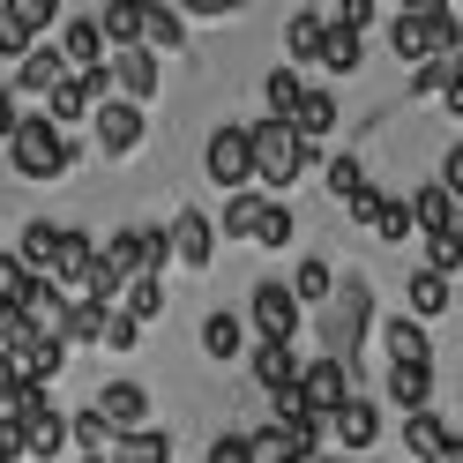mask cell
<instances>
[{
    "instance_id": "9",
    "label": "cell",
    "mask_w": 463,
    "mask_h": 463,
    "mask_svg": "<svg viewBox=\"0 0 463 463\" xmlns=\"http://www.w3.org/2000/svg\"><path fill=\"white\" fill-rule=\"evenodd\" d=\"M105 82L120 90V105H135V112H142V105H150V98L165 90V68H157L150 52L135 45V52H120V61H105Z\"/></svg>"
},
{
    "instance_id": "32",
    "label": "cell",
    "mask_w": 463,
    "mask_h": 463,
    "mask_svg": "<svg viewBox=\"0 0 463 463\" xmlns=\"http://www.w3.org/2000/svg\"><path fill=\"white\" fill-rule=\"evenodd\" d=\"M314 68H329V75H359V38L352 31H322V52H314Z\"/></svg>"
},
{
    "instance_id": "42",
    "label": "cell",
    "mask_w": 463,
    "mask_h": 463,
    "mask_svg": "<svg viewBox=\"0 0 463 463\" xmlns=\"http://www.w3.org/2000/svg\"><path fill=\"white\" fill-rule=\"evenodd\" d=\"M322 180H329V194L344 202V194H352V187L366 180V172H359V157H329V172H322Z\"/></svg>"
},
{
    "instance_id": "19",
    "label": "cell",
    "mask_w": 463,
    "mask_h": 463,
    "mask_svg": "<svg viewBox=\"0 0 463 463\" xmlns=\"http://www.w3.org/2000/svg\"><path fill=\"white\" fill-rule=\"evenodd\" d=\"M329 433H336L344 449H373V433H382V411H373L366 396H344V411L329 419Z\"/></svg>"
},
{
    "instance_id": "28",
    "label": "cell",
    "mask_w": 463,
    "mask_h": 463,
    "mask_svg": "<svg viewBox=\"0 0 463 463\" xmlns=\"http://www.w3.org/2000/svg\"><path fill=\"white\" fill-rule=\"evenodd\" d=\"M142 38H150V45H142L150 61H157V52H180V45H187V23H180V8H142Z\"/></svg>"
},
{
    "instance_id": "6",
    "label": "cell",
    "mask_w": 463,
    "mask_h": 463,
    "mask_svg": "<svg viewBox=\"0 0 463 463\" xmlns=\"http://www.w3.org/2000/svg\"><path fill=\"white\" fill-rule=\"evenodd\" d=\"M292 396H299L307 411L329 426V419L344 411V396H352V373H344V366H329V359H299V382H292Z\"/></svg>"
},
{
    "instance_id": "41",
    "label": "cell",
    "mask_w": 463,
    "mask_h": 463,
    "mask_svg": "<svg viewBox=\"0 0 463 463\" xmlns=\"http://www.w3.org/2000/svg\"><path fill=\"white\" fill-rule=\"evenodd\" d=\"M373 210H382V187H373V180H359L352 194H344V217H359V224H373Z\"/></svg>"
},
{
    "instance_id": "36",
    "label": "cell",
    "mask_w": 463,
    "mask_h": 463,
    "mask_svg": "<svg viewBox=\"0 0 463 463\" xmlns=\"http://www.w3.org/2000/svg\"><path fill=\"white\" fill-rule=\"evenodd\" d=\"M105 314H112V307H90V299H68V344H98V329H105Z\"/></svg>"
},
{
    "instance_id": "22",
    "label": "cell",
    "mask_w": 463,
    "mask_h": 463,
    "mask_svg": "<svg viewBox=\"0 0 463 463\" xmlns=\"http://www.w3.org/2000/svg\"><path fill=\"white\" fill-rule=\"evenodd\" d=\"M105 463H172V433L165 426H142V433H120L105 449Z\"/></svg>"
},
{
    "instance_id": "37",
    "label": "cell",
    "mask_w": 463,
    "mask_h": 463,
    "mask_svg": "<svg viewBox=\"0 0 463 463\" xmlns=\"http://www.w3.org/2000/svg\"><path fill=\"white\" fill-rule=\"evenodd\" d=\"M68 441H82L90 456H105V449H112V433H105V419H98V411H68Z\"/></svg>"
},
{
    "instance_id": "1",
    "label": "cell",
    "mask_w": 463,
    "mask_h": 463,
    "mask_svg": "<svg viewBox=\"0 0 463 463\" xmlns=\"http://www.w3.org/2000/svg\"><path fill=\"white\" fill-rule=\"evenodd\" d=\"M366 329H373V284H366V277H344L336 292L322 299V359L352 373V359H359Z\"/></svg>"
},
{
    "instance_id": "34",
    "label": "cell",
    "mask_w": 463,
    "mask_h": 463,
    "mask_svg": "<svg viewBox=\"0 0 463 463\" xmlns=\"http://www.w3.org/2000/svg\"><path fill=\"white\" fill-rule=\"evenodd\" d=\"M373 240H389V247L411 240V210H403L396 194H382V210H373Z\"/></svg>"
},
{
    "instance_id": "40",
    "label": "cell",
    "mask_w": 463,
    "mask_h": 463,
    "mask_svg": "<svg viewBox=\"0 0 463 463\" xmlns=\"http://www.w3.org/2000/svg\"><path fill=\"white\" fill-rule=\"evenodd\" d=\"M31 45H38V38L23 31V23H15L8 8H0V61H23V52H31Z\"/></svg>"
},
{
    "instance_id": "7",
    "label": "cell",
    "mask_w": 463,
    "mask_h": 463,
    "mask_svg": "<svg viewBox=\"0 0 463 463\" xmlns=\"http://www.w3.org/2000/svg\"><path fill=\"white\" fill-rule=\"evenodd\" d=\"M247 314H254V329H262V344H292V336H299V307H292V292H284V277H262V284H254Z\"/></svg>"
},
{
    "instance_id": "12",
    "label": "cell",
    "mask_w": 463,
    "mask_h": 463,
    "mask_svg": "<svg viewBox=\"0 0 463 463\" xmlns=\"http://www.w3.org/2000/svg\"><path fill=\"white\" fill-rule=\"evenodd\" d=\"M90 232H75V224H52V254H45V284L61 292V284H82V269H90Z\"/></svg>"
},
{
    "instance_id": "2",
    "label": "cell",
    "mask_w": 463,
    "mask_h": 463,
    "mask_svg": "<svg viewBox=\"0 0 463 463\" xmlns=\"http://www.w3.org/2000/svg\"><path fill=\"white\" fill-rule=\"evenodd\" d=\"M389 45H396V61H441V52H463V15L449 8V0H426V8H403L389 23Z\"/></svg>"
},
{
    "instance_id": "31",
    "label": "cell",
    "mask_w": 463,
    "mask_h": 463,
    "mask_svg": "<svg viewBox=\"0 0 463 463\" xmlns=\"http://www.w3.org/2000/svg\"><path fill=\"white\" fill-rule=\"evenodd\" d=\"M284 292H292V307H307V299L322 307V299L336 292V269L322 262V254H314V262H299V269H292V284H284Z\"/></svg>"
},
{
    "instance_id": "14",
    "label": "cell",
    "mask_w": 463,
    "mask_h": 463,
    "mask_svg": "<svg viewBox=\"0 0 463 463\" xmlns=\"http://www.w3.org/2000/svg\"><path fill=\"white\" fill-rule=\"evenodd\" d=\"M403 210H411V232H426V240H433V232H463V217H456V194L449 187H419L411 202H403Z\"/></svg>"
},
{
    "instance_id": "35",
    "label": "cell",
    "mask_w": 463,
    "mask_h": 463,
    "mask_svg": "<svg viewBox=\"0 0 463 463\" xmlns=\"http://www.w3.org/2000/svg\"><path fill=\"white\" fill-rule=\"evenodd\" d=\"M426 269L433 277H456L463 269V232H433V240H426Z\"/></svg>"
},
{
    "instance_id": "11",
    "label": "cell",
    "mask_w": 463,
    "mask_h": 463,
    "mask_svg": "<svg viewBox=\"0 0 463 463\" xmlns=\"http://www.w3.org/2000/svg\"><path fill=\"white\" fill-rule=\"evenodd\" d=\"M90 128H98V150H105V157H135V150H142V112L120 105V98L90 105Z\"/></svg>"
},
{
    "instance_id": "38",
    "label": "cell",
    "mask_w": 463,
    "mask_h": 463,
    "mask_svg": "<svg viewBox=\"0 0 463 463\" xmlns=\"http://www.w3.org/2000/svg\"><path fill=\"white\" fill-rule=\"evenodd\" d=\"M8 15L38 38V31H52V23H61V0H8Z\"/></svg>"
},
{
    "instance_id": "45",
    "label": "cell",
    "mask_w": 463,
    "mask_h": 463,
    "mask_svg": "<svg viewBox=\"0 0 463 463\" xmlns=\"http://www.w3.org/2000/svg\"><path fill=\"white\" fill-rule=\"evenodd\" d=\"M366 23H373V0H344V8H336V31H366Z\"/></svg>"
},
{
    "instance_id": "8",
    "label": "cell",
    "mask_w": 463,
    "mask_h": 463,
    "mask_svg": "<svg viewBox=\"0 0 463 463\" xmlns=\"http://www.w3.org/2000/svg\"><path fill=\"white\" fill-rule=\"evenodd\" d=\"M90 411L105 419L112 441H120V433H142V426H150V389H142V382H105Z\"/></svg>"
},
{
    "instance_id": "3",
    "label": "cell",
    "mask_w": 463,
    "mask_h": 463,
    "mask_svg": "<svg viewBox=\"0 0 463 463\" xmlns=\"http://www.w3.org/2000/svg\"><path fill=\"white\" fill-rule=\"evenodd\" d=\"M307 172V142L284 128V120H262V128H247V187H269L284 194Z\"/></svg>"
},
{
    "instance_id": "24",
    "label": "cell",
    "mask_w": 463,
    "mask_h": 463,
    "mask_svg": "<svg viewBox=\"0 0 463 463\" xmlns=\"http://www.w3.org/2000/svg\"><path fill=\"white\" fill-rule=\"evenodd\" d=\"M389 403H403V419L433 411V366H389Z\"/></svg>"
},
{
    "instance_id": "48",
    "label": "cell",
    "mask_w": 463,
    "mask_h": 463,
    "mask_svg": "<svg viewBox=\"0 0 463 463\" xmlns=\"http://www.w3.org/2000/svg\"><path fill=\"white\" fill-rule=\"evenodd\" d=\"M8 396H15V382H8V366H0V403H8Z\"/></svg>"
},
{
    "instance_id": "30",
    "label": "cell",
    "mask_w": 463,
    "mask_h": 463,
    "mask_svg": "<svg viewBox=\"0 0 463 463\" xmlns=\"http://www.w3.org/2000/svg\"><path fill=\"white\" fill-rule=\"evenodd\" d=\"M240 344H247V329L232 322L224 307H217V314H202V352H210L217 366H224V359H240Z\"/></svg>"
},
{
    "instance_id": "16",
    "label": "cell",
    "mask_w": 463,
    "mask_h": 463,
    "mask_svg": "<svg viewBox=\"0 0 463 463\" xmlns=\"http://www.w3.org/2000/svg\"><path fill=\"white\" fill-rule=\"evenodd\" d=\"M52 52H61V68H68V75H90V68H105V61H98V52H105V38H98V23H90V15H75L68 31H61V45H52Z\"/></svg>"
},
{
    "instance_id": "15",
    "label": "cell",
    "mask_w": 463,
    "mask_h": 463,
    "mask_svg": "<svg viewBox=\"0 0 463 463\" xmlns=\"http://www.w3.org/2000/svg\"><path fill=\"white\" fill-rule=\"evenodd\" d=\"M382 352H389V366H433V336L419 322H403V314H389L382 322Z\"/></svg>"
},
{
    "instance_id": "4",
    "label": "cell",
    "mask_w": 463,
    "mask_h": 463,
    "mask_svg": "<svg viewBox=\"0 0 463 463\" xmlns=\"http://www.w3.org/2000/svg\"><path fill=\"white\" fill-rule=\"evenodd\" d=\"M8 165H15V180H61V172L75 165V150H68L61 128L15 120V135H8Z\"/></svg>"
},
{
    "instance_id": "25",
    "label": "cell",
    "mask_w": 463,
    "mask_h": 463,
    "mask_svg": "<svg viewBox=\"0 0 463 463\" xmlns=\"http://www.w3.org/2000/svg\"><path fill=\"white\" fill-rule=\"evenodd\" d=\"M262 217H269V194H254V187H240V194H232L224 202V232H232V240H262Z\"/></svg>"
},
{
    "instance_id": "43",
    "label": "cell",
    "mask_w": 463,
    "mask_h": 463,
    "mask_svg": "<svg viewBox=\"0 0 463 463\" xmlns=\"http://www.w3.org/2000/svg\"><path fill=\"white\" fill-rule=\"evenodd\" d=\"M98 344H112V352H135V322H128V314H105Z\"/></svg>"
},
{
    "instance_id": "10",
    "label": "cell",
    "mask_w": 463,
    "mask_h": 463,
    "mask_svg": "<svg viewBox=\"0 0 463 463\" xmlns=\"http://www.w3.org/2000/svg\"><path fill=\"white\" fill-rule=\"evenodd\" d=\"M202 172H210L217 187L240 194V187H247V128H232V120H224L210 142H202Z\"/></svg>"
},
{
    "instance_id": "20",
    "label": "cell",
    "mask_w": 463,
    "mask_h": 463,
    "mask_svg": "<svg viewBox=\"0 0 463 463\" xmlns=\"http://www.w3.org/2000/svg\"><path fill=\"white\" fill-rule=\"evenodd\" d=\"M112 314H128L135 329H142V322H157V314H165V277H128V284H120V299H112Z\"/></svg>"
},
{
    "instance_id": "33",
    "label": "cell",
    "mask_w": 463,
    "mask_h": 463,
    "mask_svg": "<svg viewBox=\"0 0 463 463\" xmlns=\"http://www.w3.org/2000/svg\"><path fill=\"white\" fill-rule=\"evenodd\" d=\"M262 90H269V112H277V120H292V105L307 98V82H299V68H269Z\"/></svg>"
},
{
    "instance_id": "13",
    "label": "cell",
    "mask_w": 463,
    "mask_h": 463,
    "mask_svg": "<svg viewBox=\"0 0 463 463\" xmlns=\"http://www.w3.org/2000/svg\"><path fill=\"white\" fill-rule=\"evenodd\" d=\"M165 247L180 254L187 269H210V262H217V224L202 217V210H180V217H172V240H165Z\"/></svg>"
},
{
    "instance_id": "29",
    "label": "cell",
    "mask_w": 463,
    "mask_h": 463,
    "mask_svg": "<svg viewBox=\"0 0 463 463\" xmlns=\"http://www.w3.org/2000/svg\"><path fill=\"white\" fill-rule=\"evenodd\" d=\"M254 382H262L269 396H277V389H292V382H299V359H292V344H262V352H254Z\"/></svg>"
},
{
    "instance_id": "18",
    "label": "cell",
    "mask_w": 463,
    "mask_h": 463,
    "mask_svg": "<svg viewBox=\"0 0 463 463\" xmlns=\"http://www.w3.org/2000/svg\"><path fill=\"white\" fill-rule=\"evenodd\" d=\"M433 314H449V277H433V269H411V284H403V322H433Z\"/></svg>"
},
{
    "instance_id": "44",
    "label": "cell",
    "mask_w": 463,
    "mask_h": 463,
    "mask_svg": "<svg viewBox=\"0 0 463 463\" xmlns=\"http://www.w3.org/2000/svg\"><path fill=\"white\" fill-rule=\"evenodd\" d=\"M202 463H247V433H217V441H210V456H202Z\"/></svg>"
},
{
    "instance_id": "27",
    "label": "cell",
    "mask_w": 463,
    "mask_h": 463,
    "mask_svg": "<svg viewBox=\"0 0 463 463\" xmlns=\"http://www.w3.org/2000/svg\"><path fill=\"white\" fill-rule=\"evenodd\" d=\"M322 31H329V15H314V8H299L292 23H284V52H292V61H284V68L314 61V52H322Z\"/></svg>"
},
{
    "instance_id": "46",
    "label": "cell",
    "mask_w": 463,
    "mask_h": 463,
    "mask_svg": "<svg viewBox=\"0 0 463 463\" xmlns=\"http://www.w3.org/2000/svg\"><path fill=\"white\" fill-rule=\"evenodd\" d=\"M15 456H23V433H15L8 411H0V463H15Z\"/></svg>"
},
{
    "instance_id": "5",
    "label": "cell",
    "mask_w": 463,
    "mask_h": 463,
    "mask_svg": "<svg viewBox=\"0 0 463 463\" xmlns=\"http://www.w3.org/2000/svg\"><path fill=\"white\" fill-rule=\"evenodd\" d=\"M8 419H15V433H23V456H61V441H68V411H52V396L45 389H15L8 396Z\"/></svg>"
},
{
    "instance_id": "49",
    "label": "cell",
    "mask_w": 463,
    "mask_h": 463,
    "mask_svg": "<svg viewBox=\"0 0 463 463\" xmlns=\"http://www.w3.org/2000/svg\"><path fill=\"white\" fill-rule=\"evenodd\" d=\"M90 463H105V456H90Z\"/></svg>"
},
{
    "instance_id": "21",
    "label": "cell",
    "mask_w": 463,
    "mask_h": 463,
    "mask_svg": "<svg viewBox=\"0 0 463 463\" xmlns=\"http://www.w3.org/2000/svg\"><path fill=\"white\" fill-rule=\"evenodd\" d=\"M90 23H98V38L120 45V52L142 45V0H105V15H90Z\"/></svg>"
},
{
    "instance_id": "23",
    "label": "cell",
    "mask_w": 463,
    "mask_h": 463,
    "mask_svg": "<svg viewBox=\"0 0 463 463\" xmlns=\"http://www.w3.org/2000/svg\"><path fill=\"white\" fill-rule=\"evenodd\" d=\"M61 75H68V68H61V52H52V45H31V52L15 61V90H23V98H45Z\"/></svg>"
},
{
    "instance_id": "47",
    "label": "cell",
    "mask_w": 463,
    "mask_h": 463,
    "mask_svg": "<svg viewBox=\"0 0 463 463\" xmlns=\"http://www.w3.org/2000/svg\"><path fill=\"white\" fill-rule=\"evenodd\" d=\"M15 120H23V112H15V90H0V142L15 135Z\"/></svg>"
},
{
    "instance_id": "17",
    "label": "cell",
    "mask_w": 463,
    "mask_h": 463,
    "mask_svg": "<svg viewBox=\"0 0 463 463\" xmlns=\"http://www.w3.org/2000/svg\"><path fill=\"white\" fill-rule=\"evenodd\" d=\"M336 120H344L336 98H329V90H307V98L292 105V120H284V128H292L299 142H329V135H336Z\"/></svg>"
},
{
    "instance_id": "39",
    "label": "cell",
    "mask_w": 463,
    "mask_h": 463,
    "mask_svg": "<svg viewBox=\"0 0 463 463\" xmlns=\"http://www.w3.org/2000/svg\"><path fill=\"white\" fill-rule=\"evenodd\" d=\"M292 202H269V217H262V240H254V247H284V240H292Z\"/></svg>"
},
{
    "instance_id": "26",
    "label": "cell",
    "mask_w": 463,
    "mask_h": 463,
    "mask_svg": "<svg viewBox=\"0 0 463 463\" xmlns=\"http://www.w3.org/2000/svg\"><path fill=\"white\" fill-rule=\"evenodd\" d=\"M38 120H45V128H68V120H90V90H82L75 75H61V82H52V90H45V112H38Z\"/></svg>"
}]
</instances>
